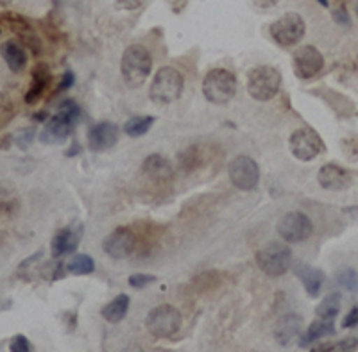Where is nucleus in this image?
I'll list each match as a JSON object with an SVG mask.
<instances>
[{"mask_svg": "<svg viewBox=\"0 0 358 352\" xmlns=\"http://www.w3.org/2000/svg\"><path fill=\"white\" fill-rule=\"evenodd\" d=\"M183 94V75L172 66H162L151 82V95L156 104H171Z\"/></svg>", "mask_w": 358, "mask_h": 352, "instance_id": "nucleus-3", "label": "nucleus"}, {"mask_svg": "<svg viewBox=\"0 0 358 352\" xmlns=\"http://www.w3.org/2000/svg\"><path fill=\"white\" fill-rule=\"evenodd\" d=\"M317 2H319V4L324 6V8H328V0H317Z\"/></svg>", "mask_w": 358, "mask_h": 352, "instance_id": "nucleus-40", "label": "nucleus"}, {"mask_svg": "<svg viewBox=\"0 0 358 352\" xmlns=\"http://www.w3.org/2000/svg\"><path fill=\"white\" fill-rule=\"evenodd\" d=\"M296 275L301 279L303 288L310 297H319L324 284V272H321L315 267H308V265H299L296 268Z\"/></svg>", "mask_w": 358, "mask_h": 352, "instance_id": "nucleus-19", "label": "nucleus"}, {"mask_svg": "<svg viewBox=\"0 0 358 352\" xmlns=\"http://www.w3.org/2000/svg\"><path fill=\"white\" fill-rule=\"evenodd\" d=\"M117 4L124 9H134L140 6V0H117Z\"/></svg>", "mask_w": 358, "mask_h": 352, "instance_id": "nucleus-37", "label": "nucleus"}, {"mask_svg": "<svg viewBox=\"0 0 358 352\" xmlns=\"http://www.w3.org/2000/svg\"><path fill=\"white\" fill-rule=\"evenodd\" d=\"M156 281V275H151V274H133L129 275V279H127V283H129L131 288H134V290H142V288L149 286V284H152Z\"/></svg>", "mask_w": 358, "mask_h": 352, "instance_id": "nucleus-29", "label": "nucleus"}, {"mask_svg": "<svg viewBox=\"0 0 358 352\" xmlns=\"http://www.w3.org/2000/svg\"><path fill=\"white\" fill-rule=\"evenodd\" d=\"M73 124H76V122L70 120L69 117H65V115H62V113H56L49 122H47V126H45L40 140L43 143L65 142L66 138L72 134Z\"/></svg>", "mask_w": 358, "mask_h": 352, "instance_id": "nucleus-15", "label": "nucleus"}, {"mask_svg": "<svg viewBox=\"0 0 358 352\" xmlns=\"http://www.w3.org/2000/svg\"><path fill=\"white\" fill-rule=\"evenodd\" d=\"M357 15H358V4H357Z\"/></svg>", "mask_w": 358, "mask_h": 352, "instance_id": "nucleus-41", "label": "nucleus"}, {"mask_svg": "<svg viewBox=\"0 0 358 352\" xmlns=\"http://www.w3.org/2000/svg\"><path fill=\"white\" fill-rule=\"evenodd\" d=\"M289 147L294 158H297L299 161H312V159L321 154L322 149H324V143H322L317 131L312 129V127H301V129L292 133L289 140Z\"/></svg>", "mask_w": 358, "mask_h": 352, "instance_id": "nucleus-8", "label": "nucleus"}, {"mask_svg": "<svg viewBox=\"0 0 358 352\" xmlns=\"http://www.w3.org/2000/svg\"><path fill=\"white\" fill-rule=\"evenodd\" d=\"M305 20L297 13H287L271 25V36L281 47H292V45L299 43L305 36Z\"/></svg>", "mask_w": 358, "mask_h": 352, "instance_id": "nucleus-7", "label": "nucleus"}, {"mask_svg": "<svg viewBox=\"0 0 358 352\" xmlns=\"http://www.w3.org/2000/svg\"><path fill=\"white\" fill-rule=\"evenodd\" d=\"M317 181L324 190L328 191H342L351 186L353 177L344 166L337 165V163H328L322 165L321 170L317 174Z\"/></svg>", "mask_w": 358, "mask_h": 352, "instance_id": "nucleus-13", "label": "nucleus"}, {"mask_svg": "<svg viewBox=\"0 0 358 352\" xmlns=\"http://www.w3.org/2000/svg\"><path fill=\"white\" fill-rule=\"evenodd\" d=\"M127 311H129V297L126 293H120V295L115 297L110 304H106L102 308V316L110 324H118V322H122L126 318Z\"/></svg>", "mask_w": 358, "mask_h": 352, "instance_id": "nucleus-22", "label": "nucleus"}, {"mask_svg": "<svg viewBox=\"0 0 358 352\" xmlns=\"http://www.w3.org/2000/svg\"><path fill=\"white\" fill-rule=\"evenodd\" d=\"M334 20L337 22L338 25H350V15H348V11H346V8H344V6H341V8L335 9Z\"/></svg>", "mask_w": 358, "mask_h": 352, "instance_id": "nucleus-33", "label": "nucleus"}, {"mask_svg": "<svg viewBox=\"0 0 358 352\" xmlns=\"http://www.w3.org/2000/svg\"><path fill=\"white\" fill-rule=\"evenodd\" d=\"M57 113L65 115V117H69L72 122H78L79 118H81V108L78 105V102L72 101V98H66V101H63L62 104H59V108H57Z\"/></svg>", "mask_w": 358, "mask_h": 352, "instance_id": "nucleus-28", "label": "nucleus"}, {"mask_svg": "<svg viewBox=\"0 0 358 352\" xmlns=\"http://www.w3.org/2000/svg\"><path fill=\"white\" fill-rule=\"evenodd\" d=\"M337 283L342 290L358 293V272L355 268H342L337 274Z\"/></svg>", "mask_w": 358, "mask_h": 352, "instance_id": "nucleus-27", "label": "nucleus"}, {"mask_svg": "<svg viewBox=\"0 0 358 352\" xmlns=\"http://www.w3.org/2000/svg\"><path fill=\"white\" fill-rule=\"evenodd\" d=\"M50 78H52V75H50V70L45 63H40V65L34 66L33 82H31V88H29V91L25 94V102H27V104H34V102L43 95Z\"/></svg>", "mask_w": 358, "mask_h": 352, "instance_id": "nucleus-21", "label": "nucleus"}, {"mask_svg": "<svg viewBox=\"0 0 358 352\" xmlns=\"http://www.w3.org/2000/svg\"><path fill=\"white\" fill-rule=\"evenodd\" d=\"M142 172L149 181L167 182L172 177V166L167 159L159 154H152L143 161Z\"/></svg>", "mask_w": 358, "mask_h": 352, "instance_id": "nucleus-18", "label": "nucleus"}, {"mask_svg": "<svg viewBox=\"0 0 358 352\" xmlns=\"http://www.w3.org/2000/svg\"><path fill=\"white\" fill-rule=\"evenodd\" d=\"M66 268L73 275H88L95 270V261L88 254H76Z\"/></svg>", "mask_w": 358, "mask_h": 352, "instance_id": "nucleus-26", "label": "nucleus"}, {"mask_svg": "<svg viewBox=\"0 0 358 352\" xmlns=\"http://www.w3.org/2000/svg\"><path fill=\"white\" fill-rule=\"evenodd\" d=\"M334 332H335L334 320H326V318L313 320L312 324L308 325V331L303 335L301 347H306V345L312 344V342L321 340V338H326V336H331Z\"/></svg>", "mask_w": 358, "mask_h": 352, "instance_id": "nucleus-23", "label": "nucleus"}, {"mask_svg": "<svg viewBox=\"0 0 358 352\" xmlns=\"http://www.w3.org/2000/svg\"><path fill=\"white\" fill-rule=\"evenodd\" d=\"M152 68V57L149 50L140 43L129 45L122 54L120 72L129 88H140L149 79Z\"/></svg>", "mask_w": 358, "mask_h": 352, "instance_id": "nucleus-1", "label": "nucleus"}, {"mask_svg": "<svg viewBox=\"0 0 358 352\" xmlns=\"http://www.w3.org/2000/svg\"><path fill=\"white\" fill-rule=\"evenodd\" d=\"M255 4L258 6V8L262 9H267V8H273V6H276L280 0H252Z\"/></svg>", "mask_w": 358, "mask_h": 352, "instance_id": "nucleus-38", "label": "nucleus"}, {"mask_svg": "<svg viewBox=\"0 0 358 352\" xmlns=\"http://www.w3.org/2000/svg\"><path fill=\"white\" fill-rule=\"evenodd\" d=\"M303 329V318L299 315H285L283 318H280L276 325V331L274 336L281 345H289L290 342L299 336Z\"/></svg>", "mask_w": 358, "mask_h": 352, "instance_id": "nucleus-20", "label": "nucleus"}, {"mask_svg": "<svg viewBox=\"0 0 358 352\" xmlns=\"http://www.w3.org/2000/svg\"><path fill=\"white\" fill-rule=\"evenodd\" d=\"M342 213L346 215L348 220H351L353 223H358V204H355V206H348L342 210Z\"/></svg>", "mask_w": 358, "mask_h": 352, "instance_id": "nucleus-36", "label": "nucleus"}, {"mask_svg": "<svg viewBox=\"0 0 358 352\" xmlns=\"http://www.w3.org/2000/svg\"><path fill=\"white\" fill-rule=\"evenodd\" d=\"M6 140H8V145H11V142H9V140H11V136H6ZM0 149H6V142L0 145Z\"/></svg>", "mask_w": 358, "mask_h": 352, "instance_id": "nucleus-39", "label": "nucleus"}, {"mask_svg": "<svg viewBox=\"0 0 358 352\" xmlns=\"http://www.w3.org/2000/svg\"><path fill=\"white\" fill-rule=\"evenodd\" d=\"M9 351L11 352H31L33 347L29 344V340L25 338L24 335H17L13 336V340L9 342Z\"/></svg>", "mask_w": 358, "mask_h": 352, "instance_id": "nucleus-31", "label": "nucleus"}, {"mask_svg": "<svg viewBox=\"0 0 358 352\" xmlns=\"http://www.w3.org/2000/svg\"><path fill=\"white\" fill-rule=\"evenodd\" d=\"M183 316L172 304H162L152 309L145 318L147 329L156 338H172L181 328Z\"/></svg>", "mask_w": 358, "mask_h": 352, "instance_id": "nucleus-6", "label": "nucleus"}, {"mask_svg": "<svg viewBox=\"0 0 358 352\" xmlns=\"http://www.w3.org/2000/svg\"><path fill=\"white\" fill-rule=\"evenodd\" d=\"M79 242H81V229L76 227H66L54 235L52 243H50V252L54 258H62V256L72 254L78 249Z\"/></svg>", "mask_w": 358, "mask_h": 352, "instance_id": "nucleus-16", "label": "nucleus"}, {"mask_svg": "<svg viewBox=\"0 0 358 352\" xmlns=\"http://www.w3.org/2000/svg\"><path fill=\"white\" fill-rule=\"evenodd\" d=\"M134 247H136V235L129 227H118L102 242L104 252L113 259L127 258L134 251Z\"/></svg>", "mask_w": 358, "mask_h": 352, "instance_id": "nucleus-12", "label": "nucleus"}, {"mask_svg": "<svg viewBox=\"0 0 358 352\" xmlns=\"http://www.w3.org/2000/svg\"><path fill=\"white\" fill-rule=\"evenodd\" d=\"M281 73L274 66H255L248 73V91L255 101L267 102L280 91Z\"/></svg>", "mask_w": 358, "mask_h": 352, "instance_id": "nucleus-5", "label": "nucleus"}, {"mask_svg": "<svg viewBox=\"0 0 358 352\" xmlns=\"http://www.w3.org/2000/svg\"><path fill=\"white\" fill-rule=\"evenodd\" d=\"M118 127L113 122H99L88 133V145L94 152H104L111 147L117 145L118 142Z\"/></svg>", "mask_w": 358, "mask_h": 352, "instance_id": "nucleus-14", "label": "nucleus"}, {"mask_svg": "<svg viewBox=\"0 0 358 352\" xmlns=\"http://www.w3.org/2000/svg\"><path fill=\"white\" fill-rule=\"evenodd\" d=\"M0 54L4 57L6 65L13 73H18L27 65V54H25L24 45L15 40H8L0 45Z\"/></svg>", "mask_w": 358, "mask_h": 352, "instance_id": "nucleus-17", "label": "nucleus"}, {"mask_svg": "<svg viewBox=\"0 0 358 352\" xmlns=\"http://www.w3.org/2000/svg\"><path fill=\"white\" fill-rule=\"evenodd\" d=\"M358 325V306H355L350 313L346 315V318L342 320V328L350 329V328H357Z\"/></svg>", "mask_w": 358, "mask_h": 352, "instance_id": "nucleus-32", "label": "nucleus"}, {"mask_svg": "<svg viewBox=\"0 0 358 352\" xmlns=\"http://www.w3.org/2000/svg\"><path fill=\"white\" fill-rule=\"evenodd\" d=\"M228 174L229 181L242 191L255 190L258 186V182H260L258 163L249 158V156H236L235 159H231L228 166Z\"/></svg>", "mask_w": 358, "mask_h": 352, "instance_id": "nucleus-9", "label": "nucleus"}, {"mask_svg": "<svg viewBox=\"0 0 358 352\" xmlns=\"http://www.w3.org/2000/svg\"><path fill=\"white\" fill-rule=\"evenodd\" d=\"M313 226L312 220L299 211H292L287 213L283 219L278 222V233H280L281 240H285L289 243H301L312 236Z\"/></svg>", "mask_w": 358, "mask_h": 352, "instance_id": "nucleus-10", "label": "nucleus"}, {"mask_svg": "<svg viewBox=\"0 0 358 352\" xmlns=\"http://www.w3.org/2000/svg\"><path fill=\"white\" fill-rule=\"evenodd\" d=\"M257 263L268 277H280L292 267V251L285 243L271 242L257 252Z\"/></svg>", "mask_w": 358, "mask_h": 352, "instance_id": "nucleus-4", "label": "nucleus"}, {"mask_svg": "<svg viewBox=\"0 0 358 352\" xmlns=\"http://www.w3.org/2000/svg\"><path fill=\"white\" fill-rule=\"evenodd\" d=\"M73 81H76V75H73V72H65V75H63L62 79V85H59V88H57V91H66L69 88H72Z\"/></svg>", "mask_w": 358, "mask_h": 352, "instance_id": "nucleus-35", "label": "nucleus"}, {"mask_svg": "<svg viewBox=\"0 0 358 352\" xmlns=\"http://www.w3.org/2000/svg\"><path fill=\"white\" fill-rule=\"evenodd\" d=\"M155 124V117L149 115H140V117H133L124 124V133L131 138H138L149 133L151 126Z\"/></svg>", "mask_w": 358, "mask_h": 352, "instance_id": "nucleus-24", "label": "nucleus"}, {"mask_svg": "<svg viewBox=\"0 0 358 352\" xmlns=\"http://www.w3.org/2000/svg\"><path fill=\"white\" fill-rule=\"evenodd\" d=\"M357 347H358L357 338H348V340L341 342V344H337L335 347H331V351H355Z\"/></svg>", "mask_w": 358, "mask_h": 352, "instance_id": "nucleus-34", "label": "nucleus"}, {"mask_svg": "<svg viewBox=\"0 0 358 352\" xmlns=\"http://www.w3.org/2000/svg\"><path fill=\"white\" fill-rule=\"evenodd\" d=\"M294 73L303 81L315 78L322 68H324V57L312 45H305L301 49H297L292 57Z\"/></svg>", "mask_w": 358, "mask_h": 352, "instance_id": "nucleus-11", "label": "nucleus"}, {"mask_svg": "<svg viewBox=\"0 0 358 352\" xmlns=\"http://www.w3.org/2000/svg\"><path fill=\"white\" fill-rule=\"evenodd\" d=\"M203 94L206 101L212 104H228L236 95L235 73L226 68H215L208 72L203 81Z\"/></svg>", "mask_w": 358, "mask_h": 352, "instance_id": "nucleus-2", "label": "nucleus"}, {"mask_svg": "<svg viewBox=\"0 0 358 352\" xmlns=\"http://www.w3.org/2000/svg\"><path fill=\"white\" fill-rule=\"evenodd\" d=\"M338 311H341V295L338 293H330L328 297H324L315 309L319 318L326 320H334L338 315Z\"/></svg>", "mask_w": 358, "mask_h": 352, "instance_id": "nucleus-25", "label": "nucleus"}, {"mask_svg": "<svg viewBox=\"0 0 358 352\" xmlns=\"http://www.w3.org/2000/svg\"><path fill=\"white\" fill-rule=\"evenodd\" d=\"M34 140H36V127H27V129H22V133L17 136V145L22 150H27L33 145Z\"/></svg>", "mask_w": 358, "mask_h": 352, "instance_id": "nucleus-30", "label": "nucleus"}]
</instances>
